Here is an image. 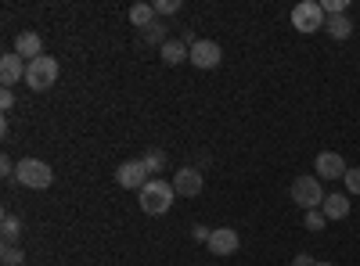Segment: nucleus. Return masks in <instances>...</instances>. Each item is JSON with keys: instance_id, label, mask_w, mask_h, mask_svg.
Listing matches in <instances>:
<instances>
[{"instance_id": "obj_1", "label": "nucleus", "mask_w": 360, "mask_h": 266, "mask_svg": "<svg viewBox=\"0 0 360 266\" xmlns=\"http://www.w3.org/2000/svg\"><path fill=\"white\" fill-rule=\"evenodd\" d=\"M137 198H141V209H144L148 216H162V213H169L176 191H173V184L162 180V176H155V180H148V184L137 191Z\"/></svg>"}, {"instance_id": "obj_2", "label": "nucleus", "mask_w": 360, "mask_h": 266, "mask_svg": "<svg viewBox=\"0 0 360 266\" xmlns=\"http://www.w3.org/2000/svg\"><path fill=\"white\" fill-rule=\"evenodd\" d=\"M288 194H292V201L303 213L321 209V205H324V187H321V180H317L314 173H299L295 180H292V187H288Z\"/></svg>"}, {"instance_id": "obj_3", "label": "nucleus", "mask_w": 360, "mask_h": 266, "mask_svg": "<svg viewBox=\"0 0 360 266\" xmlns=\"http://www.w3.org/2000/svg\"><path fill=\"white\" fill-rule=\"evenodd\" d=\"M58 83V62L51 54L37 58V62H25V86L29 91H51V86Z\"/></svg>"}, {"instance_id": "obj_4", "label": "nucleus", "mask_w": 360, "mask_h": 266, "mask_svg": "<svg viewBox=\"0 0 360 266\" xmlns=\"http://www.w3.org/2000/svg\"><path fill=\"white\" fill-rule=\"evenodd\" d=\"M15 176H18V184H22V187H29V191H47V187L54 184L51 166H47V162H40V159H22V162H18V169H15Z\"/></svg>"}, {"instance_id": "obj_5", "label": "nucleus", "mask_w": 360, "mask_h": 266, "mask_svg": "<svg viewBox=\"0 0 360 266\" xmlns=\"http://www.w3.org/2000/svg\"><path fill=\"white\" fill-rule=\"evenodd\" d=\"M328 15L321 11L317 0H303V4L292 8V25L299 29V33H317V29H324Z\"/></svg>"}, {"instance_id": "obj_6", "label": "nucleus", "mask_w": 360, "mask_h": 266, "mask_svg": "<svg viewBox=\"0 0 360 266\" xmlns=\"http://www.w3.org/2000/svg\"><path fill=\"white\" fill-rule=\"evenodd\" d=\"M346 173H349V166H346V159L339 152H321L317 162H314V176H317V180H342Z\"/></svg>"}, {"instance_id": "obj_7", "label": "nucleus", "mask_w": 360, "mask_h": 266, "mask_svg": "<svg viewBox=\"0 0 360 266\" xmlns=\"http://www.w3.org/2000/svg\"><path fill=\"white\" fill-rule=\"evenodd\" d=\"M152 176H148V169H144V162L141 159H130V162H123L115 169V184L119 187H127V191H141Z\"/></svg>"}, {"instance_id": "obj_8", "label": "nucleus", "mask_w": 360, "mask_h": 266, "mask_svg": "<svg viewBox=\"0 0 360 266\" xmlns=\"http://www.w3.org/2000/svg\"><path fill=\"white\" fill-rule=\"evenodd\" d=\"M220 58H224V51H220L217 40H195V44H191V54H188V62H191L195 69H217Z\"/></svg>"}, {"instance_id": "obj_9", "label": "nucleus", "mask_w": 360, "mask_h": 266, "mask_svg": "<svg viewBox=\"0 0 360 266\" xmlns=\"http://www.w3.org/2000/svg\"><path fill=\"white\" fill-rule=\"evenodd\" d=\"M202 173L195 169V166H184V169H176L173 173V191L180 194V198H198L202 194Z\"/></svg>"}, {"instance_id": "obj_10", "label": "nucleus", "mask_w": 360, "mask_h": 266, "mask_svg": "<svg viewBox=\"0 0 360 266\" xmlns=\"http://www.w3.org/2000/svg\"><path fill=\"white\" fill-rule=\"evenodd\" d=\"M205 248L213 252L217 259H224V255H234L238 248H242V238H238V230L220 227V230H213V238H209V245H205Z\"/></svg>"}, {"instance_id": "obj_11", "label": "nucleus", "mask_w": 360, "mask_h": 266, "mask_svg": "<svg viewBox=\"0 0 360 266\" xmlns=\"http://www.w3.org/2000/svg\"><path fill=\"white\" fill-rule=\"evenodd\" d=\"M15 54H18V58H29V62L44 58V36H40V33H33V29L18 33V36H15Z\"/></svg>"}, {"instance_id": "obj_12", "label": "nucleus", "mask_w": 360, "mask_h": 266, "mask_svg": "<svg viewBox=\"0 0 360 266\" xmlns=\"http://www.w3.org/2000/svg\"><path fill=\"white\" fill-rule=\"evenodd\" d=\"M349 209H353V201H349V194L342 191H335V194H324V205H321V213L328 216V220H346L349 216Z\"/></svg>"}, {"instance_id": "obj_13", "label": "nucleus", "mask_w": 360, "mask_h": 266, "mask_svg": "<svg viewBox=\"0 0 360 266\" xmlns=\"http://www.w3.org/2000/svg\"><path fill=\"white\" fill-rule=\"evenodd\" d=\"M18 79H25V65H22V58L11 51V54L0 58V83H4V86H15Z\"/></svg>"}, {"instance_id": "obj_14", "label": "nucleus", "mask_w": 360, "mask_h": 266, "mask_svg": "<svg viewBox=\"0 0 360 266\" xmlns=\"http://www.w3.org/2000/svg\"><path fill=\"white\" fill-rule=\"evenodd\" d=\"M324 29H328V36H332V40H349L356 25H353L349 15H332V18L324 22Z\"/></svg>"}, {"instance_id": "obj_15", "label": "nucleus", "mask_w": 360, "mask_h": 266, "mask_svg": "<svg viewBox=\"0 0 360 266\" xmlns=\"http://www.w3.org/2000/svg\"><path fill=\"white\" fill-rule=\"evenodd\" d=\"M159 51H162V62L166 65H180V62H188V54H191V47L184 40H166Z\"/></svg>"}, {"instance_id": "obj_16", "label": "nucleus", "mask_w": 360, "mask_h": 266, "mask_svg": "<svg viewBox=\"0 0 360 266\" xmlns=\"http://www.w3.org/2000/svg\"><path fill=\"white\" fill-rule=\"evenodd\" d=\"M159 15H155V4H134L130 8V22H134V29H148Z\"/></svg>"}, {"instance_id": "obj_17", "label": "nucleus", "mask_w": 360, "mask_h": 266, "mask_svg": "<svg viewBox=\"0 0 360 266\" xmlns=\"http://www.w3.org/2000/svg\"><path fill=\"white\" fill-rule=\"evenodd\" d=\"M0 238H4V245H15V241L22 238V223H18V216L4 213V220H0Z\"/></svg>"}, {"instance_id": "obj_18", "label": "nucleus", "mask_w": 360, "mask_h": 266, "mask_svg": "<svg viewBox=\"0 0 360 266\" xmlns=\"http://www.w3.org/2000/svg\"><path fill=\"white\" fill-rule=\"evenodd\" d=\"M141 162H144V169H148V176H152V180H155V176L166 169V152H159V147H152V152H144L141 155Z\"/></svg>"}, {"instance_id": "obj_19", "label": "nucleus", "mask_w": 360, "mask_h": 266, "mask_svg": "<svg viewBox=\"0 0 360 266\" xmlns=\"http://www.w3.org/2000/svg\"><path fill=\"white\" fill-rule=\"evenodd\" d=\"M141 40H144V44H159V47H162V44H166V25L155 18L148 29H141Z\"/></svg>"}, {"instance_id": "obj_20", "label": "nucleus", "mask_w": 360, "mask_h": 266, "mask_svg": "<svg viewBox=\"0 0 360 266\" xmlns=\"http://www.w3.org/2000/svg\"><path fill=\"white\" fill-rule=\"evenodd\" d=\"M0 259H4V266H22V262H25V252H22L18 245H4Z\"/></svg>"}, {"instance_id": "obj_21", "label": "nucleus", "mask_w": 360, "mask_h": 266, "mask_svg": "<svg viewBox=\"0 0 360 266\" xmlns=\"http://www.w3.org/2000/svg\"><path fill=\"white\" fill-rule=\"evenodd\" d=\"M303 223H307V230H324L328 227V216L321 209H310V213H303Z\"/></svg>"}, {"instance_id": "obj_22", "label": "nucleus", "mask_w": 360, "mask_h": 266, "mask_svg": "<svg viewBox=\"0 0 360 266\" xmlns=\"http://www.w3.org/2000/svg\"><path fill=\"white\" fill-rule=\"evenodd\" d=\"M346 8H349V0H324L321 4V11L332 18V15H346Z\"/></svg>"}, {"instance_id": "obj_23", "label": "nucleus", "mask_w": 360, "mask_h": 266, "mask_svg": "<svg viewBox=\"0 0 360 266\" xmlns=\"http://www.w3.org/2000/svg\"><path fill=\"white\" fill-rule=\"evenodd\" d=\"M342 184H346V194H349V198L360 194V169H349V173L342 176Z\"/></svg>"}, {"instance_id": "obj_24", "label": "nucleus", "mask_w": 360, "mask_h": 266, "mask_svg": "<svg viewBox=\"0 0 360 266\" xmlns=\"http://www.w3.org/2000/svg\"><path fill=\"white\" fill-rule=\"evenodd\" d=\"M180 0H155V15H176Z\"/></svg>"}, {"instance_id": "obj_25", "label": "nucleus", "mask_w": 360, "mask_h": 266, "mask_svg": "<svg viewBox=\"0 0 360 266\" xmlns=\"http://www.w3.org/2000/svg\"><path fill=\"white\" fill-rule=\"evenodd\" d=\"M191 238H195L198 245H209V238H213V230L202 227V223H195V227H191Z\"/></svg>"}, {"instance_id": "obj_26", "label": "nucleus", "mask_w": 360, "mask_h": 266, "mask_svg": "<svg viewBox=\"0 0 360 266\" xmlns=\"http://www.w3.org/2000/svg\"><path fill=\"white\" fill-rule=\"evenodd\" d=\"M0 108H4V112L15 108V91H11V86H4V91H0Z\"/></svg>"}, {"instance_id": "obj_27", "label": "nucleus", "mask_w": 360, "mask_h": 266, "mask_svg": "<svg viewBox=\"0 0 360 266\" xmlns=\"http://www.w3.org/2000/svg\"><path fill=\"white\" fill-rule=\"evenodd\" d=\"M15 169H18V166H15V162H11L8 155H4V159H0V173H4V176H15Z\"/></svg>"}, {"instance_id": "obj_28", "label": "nucleus", "mask_w": 360, "mask_h": 266, "mask_svg": "<svg viewBox=\"0 0 360 266\" xmlns=\"http://www.w3.org/2000/svg\"><path fill=\"white\" fill-rule=\"evenodd\" d=\"M317 259H310V252H299L295 259H292V266H314Z\"/></svg>"}, {"instance_id": "obj_29", "label": "nucleus", "mask_w": 360, "mask_h": 266, "mask_svg": "<svg viewBox=\"0 0 360 266\" xmlns=\"http://www.w3.org/2000/svg\"><path fill=\"white\" fill-rule=\"evenodd\" d=\"M314 266H335V262H324V259H317V262H314Z\"/></svg>"}]
</instances>
